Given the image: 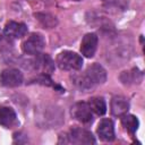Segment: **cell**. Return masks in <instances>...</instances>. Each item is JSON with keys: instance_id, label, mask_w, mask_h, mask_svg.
Instances as JSON below:
<instances>
[{"instance_id": "obj_17", "label": "cell", "mask_w": 145, "mask_h": 145, "mask_svg": "<svg viewBox=\"0 0 145 145\" xmlns=\"http://www.w3.org/2000/svg\"><path fill=\"white\" fill-rule=\"evenodd\" d=\"M103 1H113V0H103Z\"/></svg>"}, {"instance_id": "obj_18", "label": "cell", "mask_w": 145, "mask_h": 145, "mask_svg": "<svg viewBox=\"0 0 145 145\" xmlns=\"http://www.w3.org/2000/svg\"><path fill=\"white\" fill-rule=\"evenodd\" d=\"M74 1H80V0H74Z\"/></svg>"}, {"instance_id": "obj_8", "label": "cell", "mask_w": 145, "mask_h": 145, "mask_svg": "<svg viewBox=\"0 0 145 145\" xmlns=\"http://www.w3.org/2000/svg\"><path fill=\"white\" fill-rule=\"evenodd\" d=\"M99 44V37L95 33H87L84 35L80 43V52L86 58L94 57Z\"/></svg>"}, {"instance_id": "obj_1", "label": "cell", "mask_w": 145, "mask_h": 145, "mask_svg": "<svg viewBox=\"0 0 145 145\" xmlns=\"http://www.w3.org/2000/svg\"><path fill=\"white\" fill-rule=\"evenodd\" d=\"M72 84L80 92H89L102 85L106 80V71L100 63H92L82 74H74L71 76Z\"/></svg>"}, {"instance_id": "obj_12", "label": "cell", "mask_w": 145, "mask_h": 145, "mask_svg": "<svg viewBox=\"0 0 145 145\" xmlns=\"http://www.w3.org/2000/svg\"><path fill=\"white\" fill-rule=\"evenodd\" d=\"M17 123V116L14 109L9 106H0V125L11 128Z\"/></svg>"}, {"instance_id": "obj_6", "label": "cell", "mask_w": 145, "mask_h": 145, "mask_svg": "<svg viewBox=\"0 0 145 145\" xmlns=\"http://www.w3.org/2000/svg\"><path fill=\"white\" fill-rule=\"evenodd\" d=\"M24 76L20 70L15 68H9L2 70L0 74V84L6 87H17L23 84Z\"/></svg>"}, {"instance_id": "obj_3", "label": "cell", "mask_w": 145, "mask_h": 145, "mask_svg": "<svg viewBox=\"0 0 145 145\" xmlns=\"http://www.w3.org/2000/svg\"><path fill=\"white\" fill-rule=\"evenodd\" d=\"M56 63L61 70L75 71L83 67V58L72 51H61L56 58Z\"/></svg>"}, {"instance_id": "obj_11", "label": "cell", "mask_w": 145, "mask_h": 145, "mask_svg": "<svg viewBox=\"0 0 145 145\" xmlns=\"http://www.w3.org/2000/svg\"><path fill=\"white\" fill-rule=\"evenodd\" d=\"M129 102L123 96H113L111 100V113L116 117H120L123 113L128 112Z\"/></svg>"}, {"instance_id": "obj_10", "label": "cell", "mask_w": 145, "mask_h": 145, "mask_svg": "<svg viewBox=\"0 0 145 145\" xmlns=\"http://www.w3.org/2000/svg\"><path fill=\"white\" fill-rule=\"evenodd\" d=\"M97 135L103 142H112L114 139V126L111 119L104 118L97 125Z\"/></svg>"}, {"instance_id": "obj_14", "label": "cell", "mask_w": 145, "mask_h": 145, "mask_svg": "<svg viewBox=\"0 0 145 145\" xmlns=\"http://www.w3.org/2000/svg\"><path fill=\"white\" fill-rule=\"evenodd\" d=\"M92 112L97 114V116H103L106 112V103L103 97H92L87 102Z\"/></svg>"}, {"instance_id": "obj_16", "label": "cell", "mask_w": 145, "mask_h": 145, "mask_svg": "<svg viewBox=\"0 0 145 145\" xmlns=\"http://www.w3.org/2000/svg\"><path fill=\"white\" fill-rule=\"evenodd\" d=\"M122 76H126V78H121L123 84H134V83H139L142 80V71H139L137 68L131 69L130 71H125Z\"/></svg>"}, {"instance_id": "obj_4", "label": "cell", "mask_w": 145, "mask_h": 145, "mask_svg": "<svg viewBox=\"0 0 145 145\" xmlns=\"http://www.w3.org/2000/svg\"><path fill=\"white\" fill-rule=\"evenodd\" d=\"M31 68L39 72V74H44V75H50L54 70V61L52 58L46 54V53H39L35 54L32 60L28 61Z\"/></svg>"}, {"instance_id": "obj_2", "label": "cell", "mask_w": 145, "mask_h": 145, "mask_svg": "<svg viewBox=\"0 0 145 145\" xmlns=\"http://www.w3.org/2000/svg\"><path fill=\"white\" fill-rule=\"evenodd\" d=\"M59 143L63 144H94L95 138L91 131L84 128L74 127L63 136H60Z\"/></svg>"}, {"instance_id": "obj_13", "label": "cell", "mask_w": 145, "mask_h": 145, "mask_svg": "<svg viewBox=\"0 0 145 145\" xmlns=\"http://www.w3.org/2000/svg\"><path fill=\"white\" fill-rule=\"evenodd\" d=\"M121 117V123L122 126L126 128V130L128 133H130L131 135H134L136 133V130L138 129L139 126V121L137 119V117H135L134 114H129V113H123Z\"/></svg>"}, {"instance_id": "obj_5", "label": "cell", "mask_w": 145, "mask_h": 145, "mask_svg": "<svg viewBox=\"0 0 145 145\" xmlns=\"http://www.w3.org/2000/svg\"><path fill=\"white\" fill-rule=\"evenodd\" d=\"M45 45V40L40 33H32L22 44L24 53L28 56H35L42 52Z\"/></svg>"}, {"instance_id": "obj_15", "label": "cell", "mask_w": 145, "mask_h": 145, "mask_svg": "<svg viewBox=\"0 0 145 145\" xmlns=\"http://www.w3.org/2000/svg\"><path fill=\"white\" fill-rule=\"evenodd\" d=\"M35 17L37 18V20L45 27V28H52L58 24V20L54 16L50 15V14H44V12H37L35 14Z\"/></svg>"}, {"instance_id": "obj_7", "label": "cell", "mask_w": 145, "mask_h": 145, "mask_svg": "<svg viewBox=\"0 0 145 145\" xmlns=\"http://www.w3.org/2000/svg\"><path fill=\"white\" fill-rule=\"evenodd\" d=\"M71 116L75 120L82 123L93 122V112L87 102H77L71 108Z\"/></svg>"}, {"instance_id": "obj_9", "label": "cell", "mask_w": 145, "mask_h": 145, "mask_svg": "<svg viewBox=\"0 0 145 145\" xmlns=\"http://www.w3.org/2000/svg\"><path fill=\"white\" fill-rule=\"evenodd\" d=\"M27 33V26L23 23L9 22L6 24L3 28V34L9 40H17L25 36Z\"/></svg>"}]
</instances>
